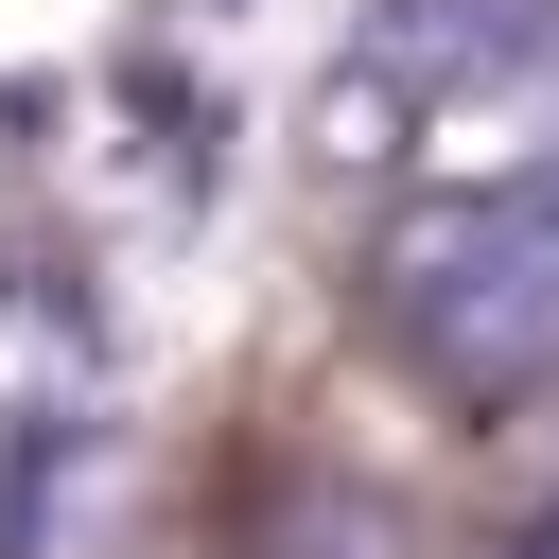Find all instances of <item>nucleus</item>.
Returning <instances> with one entry per match:
<instances>
[{
	"instance_id": "nucleus-1",
	"label": "nucleus",
	"mask_w": 559,
	"mask_h": 559,
	"mask_svg": "<svg viewBox=\"0 0 559 559\" xmlns=\"http://www.w3.org/2000/svg\"><path fill=\"white\" fill-rule=\"evenodd\" d=\"M367 314L437 402H524L559 367V175H454L367 245Z\"/></svg>"
}]
</instances>
